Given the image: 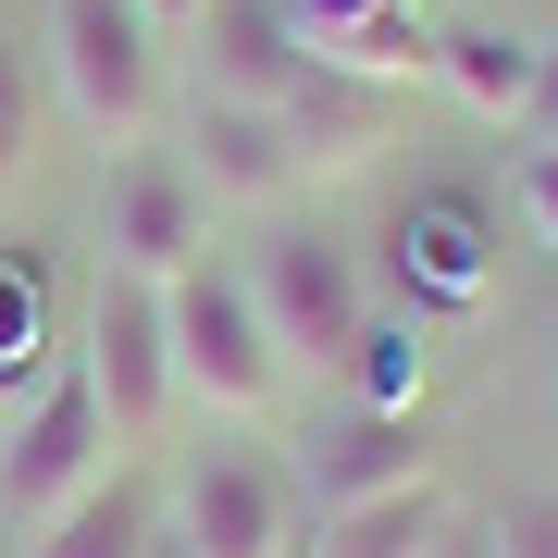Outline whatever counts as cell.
I'll use <instances>...</instances> for the list:
<instances>
[{
	"label": "cell",
	"instance_id": "cell-20",
	"mask_svg": "<svg viewBox=\"0 0 558 558\" xmlns=\"http://www.w3.org/2000/svg\"><path fill=\"white\" fill-rule=\"evenodd\" d=\"M38 286H25V274H0V385H25V373H38Z\"/></svg>",
	"mask_w": 558,
	"mask_h": 558
},
{
	"label": "cell",
	"instance_id": "cell-21",
	"mask_svg": "<svg viewBox=\"0 0 558 558\" xmlns=\"http://www.w3.org/2000/svg\"><path fill=\"white\" fill-rule=\"evenodd\" d=\"M509 149H558V38H546V62H534V112H521Z\"/></svg>",
	"mask_w": 558,
	"mask_h": 558
},
{
	"label": "cell",
	"instance_id": "cell-22",
	"mask_svg": "<svg viewBox=\"0 0 558 558\" xmlns=\"http://www.w3.org/2000/svg\"><path fill=\"white\" fill-rule=\"evenodd\" d=\"M199 13H211V0H137V25H149L161 50H186V38H199Z\"/></svg>",
	"mask_w": 558,
	"mask_h": 558
},
{
	"label": "cell",
	"instance_id": "cell-11",
	"mask_svg": "<svg viewBox=\"0 0 558 558\" xmlns=\"http://www.w3.org/2000/svg\"><path fill=\"white\" fill-rule=\"evenodd\" d=\"M286 484H299V509H360V497H398V484H422V435H410V410H336V422H311L299 447H286Z\"/></svg>",
	"mask_w": 558,
	"mask_h": 558
},
{
	"label": "cell",
	"instance_id": "cell-5",
	"mask_svg": "<svg viewBox=\"0 0 558 558\" xmlns=\"http://www.w3.org/2000/svg\"><path fill=\"white\" fill-rule=\"evenodd\" d=\"M161 534L186 558H299L311 509H299V484H286V459H260V447L223 435V422H199V447L161 484Z\"/></svg>",
	"mask_w": 558,
	"mask_h": 558
},
{
	"label": "cell",
	"instance_id": "cell-8",
	"mask_svg": "<svg viewBox=\"0 0 558 558\" xmlns=\"http://www.w3.org/2000/svg\"><path fill=\"white\" fill-rule=\"evenodd\" d=\"M174 161H186V186H199L211 211H248V223H274L299 199V149H286V124L260 100H199V87H186L174 100Z\"/></svg>",
	"mask_w": 558,
	"mask_h": 558
},
{
	"label": "cell",
	"instance_id": "cell-3",
	"mask_svg": "<svg viewBox=\"0 0 558 558\" xmlns=\"http://www.w3.org/2000/svg\"><path fill=\"white\" fill-rule=\"evenodd\" d=\"M161 336H174V398L199 422H223V435H248V422H274L286 398H299L274 336H260V311H248V274L223 248L161 286Z\"/></svg>",
	"mask_w": 558,
	"mask_h": 558
},
{
	"label": "cell",
	"instance_id": "cell-18",
	"mask_svg": "<svg viewBox=\"0 0 558 558\" xmlns=\"http://www.w3.org/2000/svg\"><path fill=\"white\" fill-rule=\"evenodd\" d=\"M509 211H521V236L558 260V149H521L509 161Z\"/></svg>",
	"mask_w": 558,
	"mask_h": 558
},
{
	"label": "cell",
	"instance_id": "cell-23",
	"mask_svg": "<svg viewBox=\"0 0 558 558\" xmlns=\"http://www.w3.org/2000/svg\"><path fill=\"white\" fill-rule=\"evenodd\" d=\"M435 558H497V546H484V521H447V534H435Z\"/></svg>",
	"mask_w": 558,
	"mask_h": 558
},
{
	"label": "cell",
	"instance_id": "cell-9",
	"mask_svg": "<svg viewBox=\"0 0 558 558\" xmlns=\"http://www.w3.org/2000/svg\"><path fill=\"white\" fill-rule=\"evenodd\" d=\"M274 124H286V149H299V186H348V174H373L385 149L410 137V87H373V75H311L274 100Z\"/></svg>",
	"mask_w": 558,
	"mask_h": 558
},
{
	"label": "cell",
	"instance_id": "cell-7",
	"mask_svg": "<svg viewBox=\"0 0 558 558\" xmlns=\"http://www.w3.org/2000/svg\"><path fill=\"white\" fill-rule=\"evenodd\" d=\"M186 260H211V199L186 186V161H174V149L100 161V274L174 286Z\"/></svg>",
	"mask_w": 558,
	"mask_h": 558
},
{
	"label": "cell",
	"instance_id": "cell-24",
	"mask_svg": "<svg viewBox=\"0 0 558 558\" xmlns=\"http://www.w3.org/2000/svg\"><path fill=\"white\" fill-rule=\"evenodd\" d=\"M161 558H186V546H174V534H161Z\"/></svg>",
	"mask_w": 558,
	"mask_h": 558
},
{
	"label": "cell",
	"instance_id": "cell-10",
	"mask_svg": "<svg viewBox=\"0 0 558 558\" xmlns=\"http://www.w3.org/2000/svg\"><path fill=\"white\" fill-rule=\"evenodd\" d=\"M385 248H398V311L410 323H472L484 299H497V236H484V211L459 199V186L410 199Z\"/></svg>",
	"mask_w": 558,
	"mask_h": 558
},
{
	"label": "cell",
	"instance_id": "cell-6",
	"mask_svg": "<svg viewBox=\"0 0 558 558\" xmlns=\"http://www.w3.org/2000/svg\"><path fill=\"white\" fill-rule=\"evenodd\" d=\"M75 373L87 398H100L112 447H161V422H174V336H161V286L137 274H87V311H75Z\"/></svg>",
	"mask_w": 558,
	"mask_h": 558
},
{
	"label": "cell",
	"instance_id": "cell-2",
	"mask_svg": "<svg viewBox=\"0 0 558 558\" xmlns=\"http://www.w3.org/2000/svg\"><path fill=\"white\" fill-rule=\"evenodd\" d=\"M236 274H248V311H260V336H274L286 385H348L360 373V348H373V323H385L360 248L311 236V223H274L260 248H236Z\"/></svg>",
	"mask_w": 558,
	"mask_h": 558
},
{
	"label": "cell",
	"instance_id": "cell-13",
	"mask_svg": "<svg viewBox=\"0 0 558 558\" xmlns=\"http://www.w3.org/2000/svg\"><path fill=\"white\" fill-rule=\"evenodd\" d=\"M286 25H299V50L323 75H373V87H422L435 75V25L410 0H286Z\"/></svg>",
	"mask_w": 558,
	"mask_h": 558
},
{
	"label": "cell",
	"instance_id": "cell-12",
	"mask_svg": "<svg viewBox=\"0 0 558 558\" xmlns=\"http://www.w3.org/2000/svg\"><path fill=\"white\" fill-rule=\"evenodd\" d=\"M299 75H311V50H299V25H286V0H211L199 38H186V87H199V100H260L274 112Z\"/></svg>",
	"mask_w": 558,
	"mask_h": 558
},
{
	"label": "cell",
	"instance_id": "cell-19",
	"mask_svg": "<svg viewBox=\"0 0 558 558\" xmlns=\"http://www.w3.org/2000/svg\"><path fill=\"white\" fill-rule=\"evenodd\" d=\"M484 546L497 558H558V497L534 484V497H509V509H484Z\"/></svg>",
	"mask_w": 558,
	"mask_h": 558
},
{
	"label": "cell",
	"instance_id": "cell-4",
	"mask_svg": "<svg viewBox=\"0 0 558 558\" xmlns=\"http://www.w3.org/2000/svg\"><path fill=\"white\" fill-rule=\"evenodd\" d=\"M112 472H124V447H112L100 398H87V373L50 360V373L25 385V410L0 422V546H38L50 521H75Z\"/></svg>",
	"mask_w": 558,
	"mask_h": 558
},
{
	"label": "cell",
	"instance_id": "cell-1",
	"mask_svg": "<svg viewBox=\"0 0 558 558\" xmlns=\"http://www.w3.org/2000/svg\"><path fill=\"white\" fill-rule=\"evenodd\" d=\"M38 75H50V112L100 161L161 149V124H174V50L137 25V0H50L38 13Z\"/></svg>",
	"mask_w": 558,
	"mask_h": 558
},
{
	"label": "cell",
	"instance_id": "cell-17",
	"mask_svg": "<svg viewBox=\"0 0 558 558\" xmlns=\"http://www.w3.org/2000/svg\"><path fill=\"white\" fill-rule=\"evenodd\" d=\"M25 558H161V497H149V484H100V497H87L75 521H50V534L38 546H25Z\"/></svg>",
	"mask_w": 558,
	"mask_h": 558
},
{
	"label": "cell",
	"instance_id": "cell-16",
	"mask_svg": "<svg viewBox=\"0 0 558 558\" xmlns=\"http://www.w3.org/2000/svg\"><path fill=\"white\" fill-rule=\"evenodd\" d=\"M38 161H50V75H38V50L0 25V211H25Z\"/></svg>",
	"mask_w": 558,
	"mask_h": 558
},
{
	"label": "cell",
	"instance_id": "cell-14",
	"mask_svg": "<svg viewBox=\"0 0 558 558\" xmlns=\"http://www.w3.org/2000/svg\"><path fill=\"white\" fill-rule=\"evenodd\" d=\"M534 62H546V38L472 13V25H447V38H435V87L484 124V137H521V112H534Z\"/></svg>",
	"mask_w": 558,
	"mask_h": 558
},
{
	"label": "cell",
	"instance_id": "cell-15",
	"mask_svg": "<svg viewBox=\"0 0 558 558\" xmlns=\"http://www.w3.org/2000/svg\"><path fill=\"white\" fill-rule=\"evenodd\" d=\"M435 534H447V484L422 472V484H398V497H360V509H323L299 558H435Z\"/></svg>",
	"mask_w": 558,
	"mask_h": 558
}]
</instances>
